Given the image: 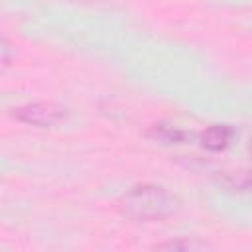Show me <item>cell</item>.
I'll use <instances>...</instances> for the list:
<instances>
[{
  "label": "cell",
  "instance_id": "obj_1",
  "mask_svg": "<svg viewBox=\"0 0 252 252\" xmlns=\"http://www.w3.org/2000/svg\"><path fill=\"white\" fill-rule=\"evenodd\" d=\"M118 209L124 217L136 222H156L175 215L179 209V199L161 185L140 183L122 193L118 199Z\"/></svg>",
  "mask_w": 252,
  "mask_h": 252
},
{
  "label": "cell",
  "instance_id": "obj_2",
  "mask_svg": "<svg viewBox=\"0 0 252 252\" xmlns=\"http://www.w3.org/2000/svg\"><path fill=\"white\" fill-rule=\"evenodd\" d=\"M67 108L53 100H35L16 106L12 110V118L22 124L37 126V128H53L67 120Z\"/></svg>",
  "mask_w": 252,
  "mask_h": 252
},
{
  "label": "cell",
  "instance_id": "obj_3",
  "mask_svg": "<svg viewBox=\"0 0 252 252\" xmlns=\"http://www.w3.org/2000/svg\"><path fill=\"white\" fill-rule=\"evenodd\" d=\"M236 138V130L230 124H211L201 132V146L209 152L226 150Z\"/></svg>",
  "mask_w": 252,
  "mask_h": 252
},
{
  "label": "cell",
  "instance_id": "obj_4",
  "mask_svg": "<svg viewBox=\"0 0 252 252\" xmlns=\"http://www.w3.org/2000/svg\"><path fill=\"white\" fill-rule=\"evenodd\" d=\"M152 138L163 142V144H179L185 140V132L179 130V128H173V126H165V124H156L150 132Z\"/></svg>",
  "mask_w": 252,
  "mask_h": 252
},
{
  "label": "cell",
  "instance_id": "obj_5",
  "mask_svg": "<svg viewBox=\"0 0 252 252\" xmlns=\"http://www.w3.org/2000/svg\"><path fill=\"white\" fill-rule=\"evenodd\" d=\"M156 248H159V250H205V248H209V244L195 240V238H175L169 242H161Z\"/></svg>",
  "mask_w": 252,
  "mask_h": 252
},
{
  "label": "cell",
  "instance_id": "obj_6",
  "mask_svg": "<svg viewBox=\"0 0 252 252\" xmlns=\"http://www.w3.org/2000/svg\"><path fill=\"white\" fill-rule=\"evenodd\" d=\"M14 57H16V47H14V43H12L6 35L0 33V71H4L6 67H10L12 61H14Z\"/></svg>",
  "mask_w": 252,
  "mask_h": 252
}]
</instances>
